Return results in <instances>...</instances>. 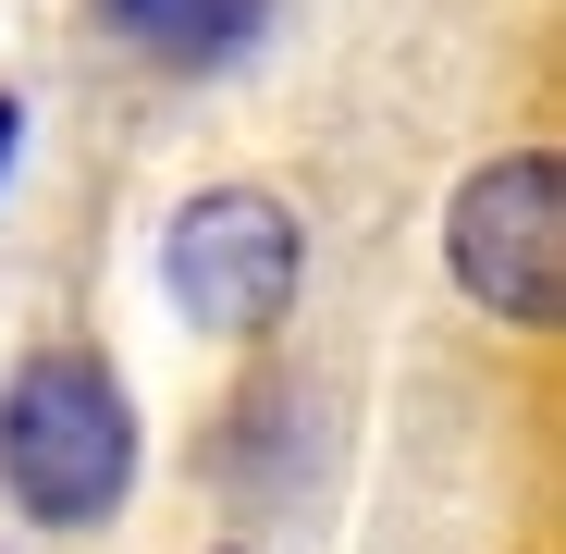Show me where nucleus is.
<instances>
[{
	"label": "nucleus",
	"instance_id": "obj_1",
	"mask_svg": "<svg viewBox=\"0 0 566 554\" xmlns=\"http://www.w3.org/2000/svg\"><path fill=\"white\" fill-rule=\"evenodd\" d=\"M0 481L38 530H99L136 481V407L112 383V357L86 345H50L13 369V395H0Z\"/></svg>",
	"mask_w": 566,
	"mask_h": 554
},
{
	"label": "nucleus",
	"instance_id": "obj_2",
	"mask_svg": "<svg viewBox=\"0 0 566 554\" xmlns=\"http://www.w3.org/2000/svg\"><path fill=\"white\" fill-rule=\"evenodd\" d=\"M443 259L493 321L554 333V309H566V173H554V148H505L468 173L443 210Z\"/></svg>",
	"mask_w": 566,
	"mask_h": 554
},
{
	"label": "nucleus",
	"instance_id": "obj_3",
	"mask_svg": "<svg viewBox=\"0 0 566 554\" xmlns=\"http://www.w3.org/2000/svg\"><path fill=\"white\" fill-rule=\"evenodd\" d=\"M160 284H172L185 321H210V333H271L283 309H296V284H308V247H296V222H283V198L210 185V198L172 210Z\"/></svg>",
	"mask_w": 566,
	"mask_h": 554
},
{
	"label": "nucleus",
	"instance_id": "obj_4",
	"mask_svg": "<svg viewBox=\"0 0 566 554\" xmlns=\"http://www.w3.org/2000/svg\"><path fill=\"white\" fill-rule=\"evenodd\" d=\"M259 25H271V0H148L136 38H148L160 62H185V74H210V62H234Z\"/></svg>",
	"mask_w": 566,
	"mask_h": 554
},
{
	"label": "nucleus",
	"instance_id": "obj_5",
	"mask_svg": "<svg viewBox=\"0 0 566 554\" xmlns=\"http://www.w3.org/2000/svg\"><path fill=\"white\" fill-rule=\"evenodd\" d=\"M13 148H25V100H0V173H13Z\"/></svg>",
	"mask_w": 566,
	"mask_h": 554
},
{
	"label": "nucleus",
	"instance_id": "obj_6",
	"mask_svg": "<svg viewBox=\"0 0 566 554\" xmlns=\"http://www.w3.org/2000/svg\"><path fill=\"white\" fill-rule=\"evenodd\" d=\"M112 25H148V0H112Z\"/></svg>",
	"mask_w": 566,
	"mask_h": 554
}]
</instances>
